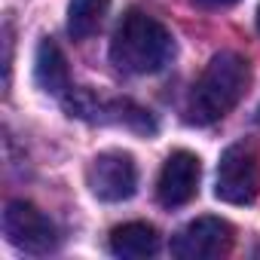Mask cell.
Returning a JSON list of instances; mask_svg holds the SVG:
<instances>
[{
    "instance_id": "cell-5",
    "label": "cell",
    "mask_w": 260,
    "mask_h": 260,
    "mask_svg": "<svg viewBox=\"0 0 260 260\" xmlns=\"http://www.w3.org/2000/svg\"><path fill=\"white\" fill-rule=\"evenodd\" d=\"M4 233L10 245H16L25 254H49L58 245L52 220L31 202L13 199L4 211Z\"/></svg>"
},
{
    "instance_id": "cell-3",
    "label": "cell",
    "mask_w": 260,
    "mask_h": 260,
    "mask_svg": "<svg viewBox=\"0 0 260 260\" xmlns=\"http://www.w3.org/2000/svg\"><path fill=\"white\" fill-rule=\"evenodd\" d=\"M257 190H260V162H257L254 144H248V141L230 144L217 162L214 196L230 205H248V202H254Z\"/></svg>"
},
{
    "instance_id": "cell-4",
    "label": "cell",
    "mask_w": 260,
    "mask_h": 260,
    "mask_svg": "<svg viewBox=\"0 0 260 260\" xmlns=\"http://www.w3.org/2000/svg\"><path fill=\"white\" fill-rule=\"evenodd\" d=\"M86 184L92 196L101 202H125L138 190V169L135 159L122 150H104L98 153L86 169Z\"/></svg>"
},
{
    "instance_id": "cell-2",
    "label": "cell",
    "mask_w": 260,
    "mask_h": 260,
    "mask_svg": "<svg viewBox=\"0 0 260 260\" xmlns=\"http://www.w3.org/2000/svg\"><path fill=\"white\" fill-rule=\"evenodd\" d=\"M251 83V64L239 52H217L208 68L202 71L199 83L190 92L187 104V122L211 125L223 119L248 92Z\"/></svg>"
},
{
    "instance_id": "cell-12",
    "label": "cell",
    "mask_w": 260,
    "mask_h": 260,
    "mask_svg": "<svg viewBox=\"0 0 260 260\" xmlns=\"http://www.w3.org/2000/svg\"><path fill=\"white\" fill-rule=\"evenodd\" d=\"M257 31H260V7H257Z\"/></svg>"
},
{
    "instance_id": "cell-6",
    "label": "cell",
    "mask_w": 260,
    "mask_h": 260,
    "mask_svg": "<svg viewBox=\"0 0 260 260\" xmlns=\"http://www.w3.org/2000/svg\"><path fill=\"white\" fill-rule=\"evenodd\" d=\"M233 245V226L220 217H196L175 239L172 254L178 260H214L223 257Z\"/></svg>"
},
{
    "instance_id": "cell-11",
    "label": "cell",
    "mask_w": 260,
    "mask_h": 260,
    "mask_svg": "<svg viewBox=\"0 0 260 260\" xmlns=\"http://www.w3.org/2000/svg\"><path fill=\"white\" fill-rule=\"evenodd\" d=\"M196 7H205V10H223V7H233L236 0H193Z\"/></svg>"
},
{
    "instance_id": "cell-9",
    "label": "cell",
    "mask_w": 260,
    "mask_h": 260,
    "mask_svg": "<svg viewBox=\"0 0 260 260\" xmlns=\"http://www.w3.org/2000/svg\"><path fill=\"white\" fill-rule=\"evenodd\" d=\"M159 248V236L150 223H122L110 233V251L122 260H144V257H153Z\"/></svg>"
},
{
    "instance_id": "cell-1",
    "label": "cell",
    "mask_w": 260,
    "mask_h": 260,
    "mask_svg": "<svg viewBox=\"0 0 260 260\" xmlns=\"http://www.w3.org/2000/svg\"><path fill=\"white\" fill-rule=\"evenodd\" d=\"M172 55H175V40L169 28L141 10H128L110 40V61L119 71L135 77L162 71Z\"/></svg>"
},
{
    "instance_id": "cell-8",
    "label": "cell",
    "mask_w": 260,
    "mask_h": 260,
    "mask_svg": "<svg viewBox=\"0 0 260 260\" xmlns=\"http://www.w3.org/2000/svg\"><path fill=\"white\" fill-rule=\"evenodd\" d=\"M34 83L43 92H49V95H64L71 89V74H68L64 52L49 37L37 43V52H34Z\"/></svg>"
},
{
    "instance_id": "cell-10",
    "label": "cell",
    "mask_w": 260,
    "mask_h": 260,
    "mask_svg": "<svg viewBox=\"0 0 260 260\" xmlns=\"http://www.w3.org/2000/svg\"><path fill=\"white\" fill-rule=\"evenodd\" d=\"M110 10V0H71L68 4V31L74 40H86L92 37L104 16Z\"/></svg>"
},
{
    "instance_id": "cell-7",
    "label": "cell",
    "mask_w": 260,
    "mask_h": 260,
    "mask_svg": "<svg viewBox=\"0 0 260 260\" xmlns=\"http://www.w3.org/2000/svg\"><path fill=\"white\" fill-rule=\"evenodd\" d=\"M199 178H202L199 156L190 153V150H175L162 162V172H159V181H156V199L166 208H181L196 196Z\"/></svg>"
}]
</instances>
